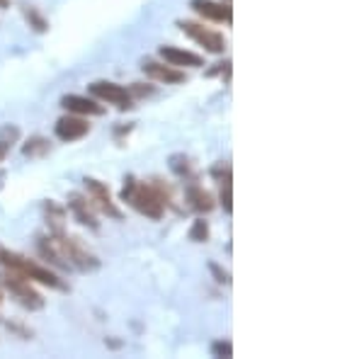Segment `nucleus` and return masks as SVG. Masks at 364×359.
Returning a JSON list of instances; mask_svg holds the SVG:
<instances>
[{"label": "nucleus", "instance_id": "obj_11", "mask_svg": "<svg viewBox=\"0 0 364 359\" xmlns=\"http://www.w3.org/2000/svg\"><path fill=\"white\" fill-rule=\"evenodd\" d=\"M161 58L170 66H192V68H199L204 66V58L192 54V51H185V49H178V46H161Z\"/></svg>", "mask_w": 364, "mask_h": 359}, {"label": "nucleus", "instance_id": "obj_9", "mask_svg": "<svg viewBox=\"0 0 364 359\" xmlns=\"http://www.w3.org/2000/svg\"><path fill=\"white\" fill-rule=\"evenodd\" d=\"M144 73L149 75V78L158 80V83H166V85H175V83H185L187 75L178 70L175 66H166V63H156V61H146L144 63Z\"/></svg>", "mask_w": 364, "mask_h": 359}, {"label": "nucleus", "instance_id": "obj_21", "mask_svg": "<svg viewBox=\"0 0 364 359\" xmlns=\"http://www.w3.org/2000/svg\"><path fill=\"white\" fill-rule=\"evenodd\" d=\"M10 153V141H0V163L5 161V156Z\"/></svg>", "mask_w": 364, "mask_h": 359}, {"label": "nucleus", "instance_id": "obj_6", "mask_svg": "<svg viewBox=\"0 0 364 359\" xmlns=\"http://www.w3.org/2000/svg\"><path fill=\"white\" fill-rule=\"evenodd\" d=\"M90 92H92V95H95L97 100L114 105V107H117V109H122V112L134 107V95L127 90L124 85L109 83V80H97V83H92V85H90Z\"/></svg>", "mask_w": 364, "mask_h": 359}, {"label": "nucleus", "instance_id": "obj_23", "mask_svg": "<svg viewBox=\"0 0 364 359\" xmlns=\"http://www.w3.org/2000/svg\"><path fill=\"white\" fill-rule=\"evenodd\" d=\"M0 301H3V294H0Z\"/></svg>", "mask_w": 364, "mask_h": 359}, {"label": "nucleus", "instance_id": "obj_17", "mask_svg": "<svg viewBox=\"0 0 364 359\" xmlns=\"http://www.w3.org/2000/svg\"><path fill=\"white\" fill-rule=\"evenodd\" d=\"M25 17H27V22H29V25H32L34 29H37V32H46V27H49V25H46V20H44V17L39 15L34 8H25Z\"/></svg>", "mask_w": 364, "mask_h": 359}, {"label": "nucleus", "instance_id": "obj_18", "mask_svg": "<svg viewBox=\"0 0 364 359\" xmlns=\"http://www.w3.org/2000/svg\"><path fill=\"white\" fill-rule=\"evenodd\" d=\"M190 238L192 240H197V243H204V240L209 238V226H207V221H195V226H192V231H190Z\"/></svg>", "mask_w": 364, "mask_h": 359}, {"label": "nucleus", "instance_id": "obj_12", "mask_svg": "<svg viewBox=\"0 0 364 359\" xmlns=\"http://www.w3.org/2000/svg\"><path fill=\"white\" fill-rule=\"evenodd\" d=\"M61 105L66 107L68 112H75V114H105V107L102 105H97L95 100L90 97H80V95H66L61 100Z\"/></svg>", "mask_w": 364, "mask_h": 359}, {"label": "nucleus", "instance_id": "obj_16", "mask_svg": "<svg viewBox=\"0 0 364 359\" xmlns=\"http://www.w3.org/2000/svg\"><path fill=\"white\" fill-rule=\"evenodd\" d=\"M221 204H224V211L231 214L233 204H231V170L226 173V178L221 180Z\"/></svg>", "mask_w": 364, "mask_h": 359}, {"label": "nucleus", "instance_id": "obj_7", "mask_svg": "<svg viewBox=\"0 0 364 359\" xmlns=\"http://www.w3.org/2000/svg\"><path fill=\"white\" fill-rule=\"evenodd\" d=\"M85 187H87V194H90V202H95L97 209H102L105 214L112 216V219H122V211L117 209V204L112 202V194H109V190L102 182L85 178Z\"/></svg>", "mask_w": 364, "mask_h": 359}, {"label": "nucleus", "instance_id": "obj_13", "mask_svg": "<svg viewBox=\"0 0 364 359\" xmlns=\"http://www.w3.org/2000/svg\"><path fill=\"white\" fill-rule=\"evenodd\" d=\"M68 207L70 211L75 214V219H78L80 223H85V226L90 228H97V219H95V211H92V207L87 204V199L83 197V194L73 192L68 197Z\"/></svg>", "mask_w": 364, "mask_h": 359}, {"label": "nucleus", "instance_id": "obj_5", "mask_svg": "<svg viewBox=\"0 0 364 359\" xmlns=\"http://www.w3.org/2000/svg\"><path fill=\"white\" fill-rule=\"evenodd\" d=\"M178 27L187 34V37L195 39L199 46H204L209 54H224V49H226L224 34L211 32V29H207L204 25H197V22H178Z\"/></svg>", "mask_w": 364, "mask_h": 359}, {"label": "nucleus", "instance_id": "obj_3", "mask_svg": "<svg viewBox=\"0 0 364 359\" xmlns=\"http://www.w3.org/2000/svg\"><path fill=\"white\" fill-rule=\"evenodd\" d=\"M0 264H5V267L13 269L17 274L27 277V279H34L44 286H51V289H63V282L58 279L51 269L42 267V264H37L34 260H27V257L20 255V252L5 250L3 245H0Z\"/></svg>", "mask_w": 364, "mask_h": 359}, {"label": "nucleus", "instance_id": "obj_8", "mask_svg": "<svg viewBox=\"0 0 364 359\" xmlns=\"http://www.w3.org/2000/svg\"><path fill=\"white\" fill-rule=\"evenodd\" d=\"M192 8H195L202 17H207V20L224 22V25H231V22H233L231 3H214V0H192Z\"/></svg>", "mask_w": 364, "mask_h": 359}, {"label": "nucleus", "instance_id": "obj_20", "mask_svg": "<svg viewBox=\"0 0 364 359\" xmlns=\"http://www.w3.org/2000/svg\"><path fill=\"white\" fill-rule=\"evenodd\" d=\"M211 272H214L216 277H219V279H216V282H221V284H228V274H226V272H221V269L216 267V264H211Z\"/></svg>", "mask_w": 364, "mask_h": 359}, {"label": "nucleus", "instance_id": "obj_1", "mask_svg": "<svg viewBox=\"0 0 364 359\" xmlns=\"http://www.w3.org/2000/svg\"><path fill=\"white\" fill-rule=\"evenodd\" d=\"M39 250H42V255L46 260L61 264V267H75V269L97 267V260L78 243V238H66L63 233L42 238L39 240Z\"/></svg>", "mask_w": 364, "mask_h": 359}, {"label": "nucleus", "instance_id": "obj_10", "mask_svg": "<svg viewBox=\"0 0 364 359\" xmlns=\"http://www.w3.org/2000/svg\"><path fill=\"white\" fill-rule=\"evenodd\" d=\"M90 132V124L80 117H61L56 122V136L61 141H78Z\"/></svg>", "mask_w": 364, "mask_h": 359}, {"label": "nucleus", "instance_id": "obj_2", "mask_svg": "<svg viewBox=\"0 0 364 359\" xmlns=\"http://www.w3.org/2000/svg\"><path fill=\"white\" fill-rule=\"evenodd\" d=\"M122 199L132 204L139 214L149 216V219L158 221L166 211V197L158 190L156 185H149V182H139L134 178L127 180L124 190H122Z\"/></svg>", "mask_w": 364, "mask_h": 359}, {"label": "nucleus", "instance_id": "obj_14", "mask_svg": "<svg viewBox=\"0 0 364 359\" xmlns=\"http://www.w3.org/2000/svg\"><path fill=\"white\" fill-rule=\"evenodd\" d=\"M187 199H190L192 207H195L197 211L214 209V199H211V194L207 190H202V187H190V190H187Z\"/></svg>", "mask_w": 364, "mask_h": 359}, {"label": "nucleus", "instance_id": "obj_15", "mask_svg": "<svg viewBox=\"0 0 364 359\" xmlns=\"http://www.w3.org/2000/svg\"><path fill=\"white\" fill-rule=\"evenodd\" d=\"M25 156H29V158H37V156H44L46 151H49V141L46 139H29L27 144H25Z\"/></svg>", "mask_w": 364, "mask_h": 359}, {"label": "nucleus", "instance_id": "obj_24", "mask_svg": "<svg viewBox=\"0 0 364 359\" xmlns=\"http://www.w3.org/2000/svg\"><path fill=\"white\" fill-rule=\"evenodd\" d=\"M226 3H231V0H226Z\"/></svg>", "mask_w": 364, "mask_h": 359}, {"label": "nucleus", "instance_id": "obj_22", "mask_svg": "<svg viewBox=\"0 0 364 359\" xmlns=\"http://www.w3.org/2000/svg\"><path fill=\"white\" fill-rule=\"evenodd\" d=\"M0 8H10V0H0Z\"/></svg>", "mask_w": 364, "mask_h": 359}, {"label": "nucleus", "instance_id": "obj_19", "mask_svg": "<svg viewBox=\"0 0 364 359\" xmlns=\"http://www.w3.org/2000/svg\"><path fill=\"white\" fill-rule=\"evenodd\" d=\"M211 350H214V355H216V357H231V355H233L231 343H216L214 347H211Z\"/></svg>", "mask_w": 364, "mask_h": 359}, {"label": "nucleus", "instance_id": "obj_4", "mask_svg": "<svg viewBox=\"0 0 364 359\" xmlns=\"http://www.w3.org/2000/svg\"><path fill=\"white\" fill-rule=\"evenodd\" d=\"M0 284H3L5 289H8V294L15 299L17 304L25 306V309H29V311H39V309H44V299H42V294L32 289V284H29L27 277H22V274L13 272V269H8V272L0 274Z\"/></svg>", "mask_w": 364, "mask_h": 359}]
</instances>
